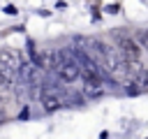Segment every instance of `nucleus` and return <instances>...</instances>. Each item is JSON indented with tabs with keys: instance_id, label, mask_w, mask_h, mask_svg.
<instances>
[{
	"instance_id": "39448f33",
	"label": "nucleus",
	"mask_w": 148,
	"mask_h": 139,
	"mask_svg": "<svg viewBox=\"0 0 148 139\" xmlns=\"http://www.w3.org/2000/svg\"><path fill=\"white\" fill-rule=\"evenodd\" d=\"M42 104H44V109L53 111V109H58V107H60V100H58V97H53V95H46V97L42 100Z\"/></svg>"
},
{
	"instance_id": "f257e3e1",
	"label": "nucleus",
	"mask_w": 148,
	"mask_h": 139,
	"mask_svg": "<svg viewBox=\"0 0 148 139\" xmlns=\"http://www.w3.org/2000/svg\"><path fill=\"white\" fill-rule=\"evenodd\" d=\"M118 49H120L125 63H141V49H139V44H136L132 37L120 35V37H118Z\"/></svg>"
},
{
	"instance_id": "7ed1b4c3",
	"label": "nucleus",
	"mask_w": 148,
	"mask_h": 139,
	"mask_svg": "<svg viewBox=\"0 0 148 139\" xmlns=\"http://www.w3.org/2000/svg\"><path fill=\"white\" fill-rule=\"evenodd\" d=\"M0 67L12 70V72H18V67H21L18 53L16 51H0Z\"/></svg>"
},
{
	"instance_id": "20e7f679",
	"label": "nucleus",
	"mask_w": 148,
	"mask_h": 139,
	"mask_svg": "<svg viewBox=\"0 0 148 139\" xmlns=\"http://www.w3.org/2000/svg\"><path fill=\"white\" fill-rule=\"evenodd\" d=\"M37 63H39V67L51 70V67H53V53H51V51H39V53H37Z\"/></svg>"
},
{
	"instance_id": "423d86ee",
	"label": "nucleus",
	"mask_w": 148,
	"mask_h": 139,
	"mask_svg": "<svg viewBox=\"0 0 148 139\" xmlns=\"http://www.w3.org/2000/svg\"><path fill=\"white\" fill-rule=\"evenodd\" d=\"M143 42H146V44H148V30H146V32H143Z\"/></svg>"
},
{
	"instance_id": "f03ea898",
	"label": "nucleus",
	"mask_w": 148,
	"mask_h": 139,
	"mask_svg": "<svg viewBox=\"0 0 148 139\" xmlns=\"http://www.w3.org/2000/svg\"><path fill=\"white\" fill-rule=\"evenodd\" d=\"M58 76H60V81H65V83H74V81L81 76V67H79L74 60H67V63L58 65Z\"/></svg>"
}]
</instances>
